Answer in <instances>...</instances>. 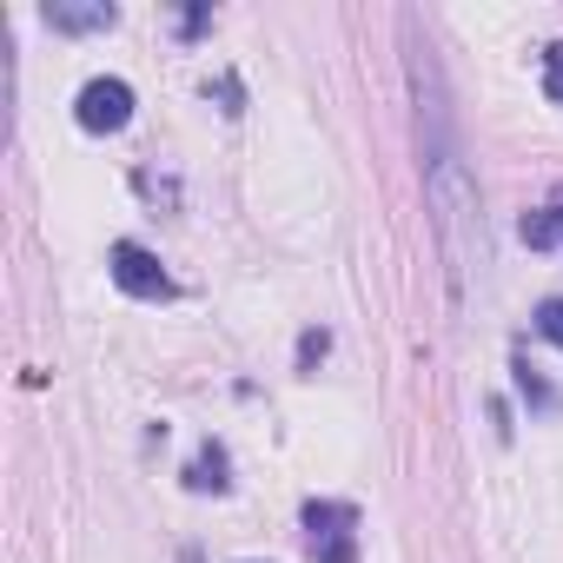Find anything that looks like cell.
<instances>
[{
  "label": "cell",
  "instance_id": "5",
  "mask_svg": "<svg viewBox=\"0 0 563 563\" xmlns=\"http://www.w3.org/2000/svg\"><path fill=\"white\" fill-rule=\"evenodd\" d=\"M41 21H47L54 34H107L120 14L107 8V0H93V8H74V0H47V8H41Z\"/></svg>",
  "mask_w": 563,
  "mask_h": 563
},
{
  "label": "cell",
  "instance_id": "10",
  "mask_svg": "<svg viewBox=\"0 0 563 563\" xmlns=\"http://www.w3.org/2000/svg\"><path fill=\"white\" fill-rule=\"evenodd\" d=\"M517 385H523V398H530V405H543V411L556 405V398H550V385H543V378H537L530 365H517Z\"/></svg>",
  "mask_w": 563,
  "mask_h": 563
},
{
  "label": "cell",
  "instance_id": "2",
  "mask_svg": "<svg viewBox=\"0 0 563 563\" xmlns=\"http://www.w3.org/2000/svg\"><path fill=\"white\" fill-rule=\"evenodd\" d=\"M352 523H358V510H352V504H306V530H312V563H358Z\"/></svg>",
  "mask_w": 563,
  "mask_h": 563
},
{
  "label": "cell",
  "instance_id": "9",
  "mask_svg": "<svg viewBox=\"0 0 563 563\" xmlns=\"http://www.w3.org/2000/svg\"><path fill=\"white\" fill-rule=\"evenodd\" d=\"M537 332L563 352V299H543V306H537Z\"/></svg>",
  "mask_w": 563,
  "mask_h": 563
},
{
  "label": "cell",
  "instance_id": "1",
  "mask_svg": "<svg viewBox=\"0 0 563 563\" xmlns=\"http://www.w3.org/2000/svg\"><path fill=\"white\" fill-rule=\"evenodd\" d=\"M424 199H431V225H438V245L451 265V299L464 306L471 265H484V212H477V179H471L464 153L424 159Z\"/></svg>",
  "mask_w": 563,
  "mask_h": 563
},
{
  "label": "cell",
  "instance_id": "11",
  "mask_svg": "<svg viewBox=\"0 0 563 563\" xmlns=\"http://www.w3.org/2000/svg\"><path fill=\"white\" fill-rule=\"evenodd\" d=\"M325 345H332V339H325V332H306V339H299V365H306V372H312V365H319V358H325Z\"/></svg>",
  "mask_w": 563,
  "mask_h": 563
},
{
  "label": "cell",
  "instance_id": "7",
  "mask_svg": "<svg viewBox=\"0 0 563 563\" xmlns=\"http://www.w3.org/2000/svg\"><path fill=\"white\" fill-rule=\"evenodd\" d=\"M186 484H192V490H225V451H219V444H206V451L192 457Z\"/></svg>",
  "mask_w": 563,
  "mask_h": 563
},
{
  "label": "cell",
  "instance_id": "6",
  "mask_svg": "<svg viewBox=\"0 0 563 563\" xmlns=\"http://www.w3.org/2000/svg\"><path fill=\"white\" fill-rule=\"evenodd\" d=\"M523 245H530V252H550V245H563V206H543V212H530V219H523Z\"/></svg>",
  "mask_w": 563,
  "mask_h": 563
},
{
  "label": "cell",
  "instance_id": "4",
  "mask_svg": "<svg viewBox=\"0 0 563 563\" xmlns=\"http://www.w3.org/2000/svg\"><path fill=\"white\" fill-rule=\"evenodd\" d=\"M74 120H80L87 133H120V126L133 120V87H126V80H87L80 100H74Z\"/></svg>",
  "mask_w": 563,
  "mask_h": 563
},
{
  "label": "cell",
  "instance_id": "3",
  "mask_svg": "<svg viewBox=\"0 0 563 563\" xmlns=\"http://www.w3.org/2000/svg\"><path fill=\"white\" fill-rule=\"evenodd\" d=\"M113 286H120L126 299H173L166 265H159L146 245H133V239H120V245H113Z\"/></svg>",
  "mask_w": 563,
  "mask_h": 563
},
{
  "label": "cell",
  "instance_id": "8",
  "mask_svg": "<svg viewBox=\"0 0 563 563\" xmlns=\"http://www.w3.org/2000/svg\"><path fill=\"white\" fill-rule=\"evenodd\" d=\"M543 93L563 107V41H550V47H543Z\"/></svg>",
  "mask_w": 563,
  "mask_h": 563
}]
</instances>
